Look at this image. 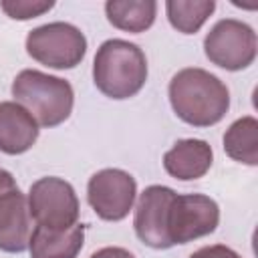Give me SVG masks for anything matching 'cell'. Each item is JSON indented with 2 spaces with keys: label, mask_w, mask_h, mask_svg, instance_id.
Listing matches in <instances>:
<instances>
[{
  "label": "cell",
  "mask_w": 258,
  "mask_h": 258,
  "mask_svg": "<svg viewBox=\"0 0 258 258\" xmlns=\"http://www.w3.org/2000/svg\"><path fill=\"white\" fill-rule=\"evenodd\" d=\"M167 93L173 113L194 127H212L230 109V91L224 81L200 67L177 71L169 81Z\"/></svg>",
  "instance_id": "obj_1"
},
{
  "label": "cell",
  "mask_w": 258,
  "mask_h": 258,
  "mask_svg": "<svg viewBox=\"0 0 258 258\" xmlns=\"http://www.w3.org/2000/svg\"><path fill=\"white\" fill-rule=\"evenodd\" d=\"M95 87L109 99L121 101L135 97L147 81L145 52L129 40H105L93 58Z\"/></svg>",
  "instance_id": "obj_2"
},
{
  "label": "cell",
  "mask_w": 258,
  "mask_h": 258,
  "mask_svg": "<svg viewBox=\"0 0 258 258\" xmlns=\"http://www.w3.org/2000/svg\"><path fill=\"white\" fill-rule=\"evenodd\" d=\"M12 97L40 127H56L64 123L75 105V91L67 79L36 69H24L14 77Z\"/></svg>",
  "instance_id": "obj_3"
},
{
  "label": "cell",
  "mask_w": 258,
  "mask_h": 258,
  "mask_svg": "<svg viewBox=\"0 0 258 258\" xmlns=\"http://www.w3.org/2000/svg\"><path fill=\"white\" fill-rule=\"evenodd\" d=\"M26 52L48 69H75L87 54V38L75 24L48 22L28 32Z\"/></svg>",
  "instance_id": "obj_4"
},
{
  "label": "cell",
  "mask_w": 258,
  "mask_h": 258,
  "mask_svg": "<svg viewBox=\"0 0 258 258\" xmlns=\"http://www.w3.org/2000/svg\"><path fill=\"white\" fill-rule=\"evenodd\" d=\"M28 212L36 226L62 232L79 224V198L62 177H40L28 189Z\"/></svg>",
  "instance_id": "obj_5"
},
{
  "label": "cell",
  "mask_w": 258,
  "mask_h": 258,
  "mask_svg": "<svg viewBox=\"0 0 258 258\" xmlns=\"http://www.w3.org/2000/svg\"><path fill=\"white\" fill-rule=\"evenodd\" d=\"M204 52L220 69L232 73L248 69L256 58V32L242 20L222 18L206 34Z\"/></svg>",
  "instance_id": "obj_6"
},
{
  "label": "cell",
  "mask_w": 258,
  "mask_h": 258,
  "mask_svg": "<svg viewBox=\"0 0 258 258\" xmlns=\"http://www.w3.org/2000/svg\"><path fill=\"white\" fill-rule=\"evenodd\" d=\"M220 224V206L204 194H175L167 214V236L171 246L212 234Z\"/></svg>",
  "instance_id": "obj_7"
},
{
  "label": "cell",
  "mask_w": 258,
  "mask_h": 258,
  "mask_svg": "<svg viewBox=\"0 0 258 258\" xmlns=\"http://www.w3.org/2000/svg\"><path fill=\"white\" fill-rule=\"evenodd\" d=\"M135 177L117 167H107L93 173L87 183L89 206L105 222H119L127 218L135 204Z\"/></svg>",
  "instance_id": "obj_8"
},
{
  "label": "cell",
  "mask_w": 258,
  "mask_h": 258,
  "mask_svg": "<svg viewBox=\"0 0 258 258\" xmlns=\"http://www.w3.org/2000/svg\"><path fill=\"white\" fill-rule=\"evenodd\" d=\"M32 218L26 196L8 169L0 167V250L18 254L28 248Z\"/></svg>",
  "instance_id": "obj_9"
},
{
  "label": "cell",
  "mask_w": 258,
  "mask_h": 258,
  "mask_svg": "<svg viewBox=\"0 0 258 258\" xmlns=\"http://www.w3.org/2000/svg\"><path fill=\"white\" fill-rule=\"evenodd\" d=\"M175 198V191L167 185H147L137 200L133 228L137 238L155 250L171 248L167 236V214Z\"/></svg>",
  "instance_id": "obj_10"
},
{
  "label": "cell",
  "mask_w": 258,
  "mask_h": 258,
  "mask_svg": "<svg viewBox=\"0 0 258 258\" xmlns=\"http://www.w3.org/2000/svg\"><path fill=\"white\" fill-rule=\"evenodd\" d=\"M36 119L16 101L0 103V151L6 155L26 153L38 139Z\"/></svg>",
  "instance_id": "obj_11"
},
{
  "label": "cell",
  "mask_w": 258,
  "mask_h": 258,
  "mask_svg": "<svg viewBox=\"0 0 258 258\" xmlns=\"http://www.w3.org/2000/svg\"><path fill=\"white\" fill-rule=\"evenodd\" d=\"M214 161L212 145L204 139H179L163 153V167L173 179L191 181L204 177Z\"/></svg>",
  "instance_id": "obj_12"
},
{
  "label": "cell",
  "mask_w": 258,
  "mask_h": 258,
  "mask_svg": "<svg viewBox=\"0 0 258 258\" xmlns=\"http://www.w3.org/2000/svg\"><path fill=\"white\" fill-rule=\"evenodd\" d=\"M85 242V226L75 224L69 230L52 232L36 226L28 240L30 258H77Z\"/></svg>",
  "instance_id": "obj_13"
},
{
  "label": "cell",
  "mask_w": 258,
  "mask_h": 258,
  "mask_svg": "<svg viewBox=\"0 0 258 258\" xmlns=\"http://www.w3.org/2000/svg\"><path fill=\"white\" fill-rule=\"evenodd\" d=\"M107 20L125 32H145L153 26L157 14L155 0H109L105 2Z\"/></svg>",
  "instance_id": "obj_14"
},
{
  "label": "cell",
  "mask_w": 258,
  "mask_h": 258,
  "mask_svg": "<svg viewBox=\"0 0 258 258\" xmlns=\"http://www.w3.org/2000/svg\"><path fill=\"white\" fill-rule=\"evenodd\" d=\"M224 151L234 161L258 165V121L252 115L236 119L224 133Z\"/></svg>",
  "instance_id": "obj_15"
},
{
  "label": "cell",
  "mask_w": 258,
  "mask_h": 258,
  "mask_svg": "<svg viewBox=\"0 0 258 258\" xmlns=\"http://www.w3.org/2000/svg\"><path fill=\"white\" fill-rule=\"evenodd\" d=\"M214 0H167L165 12L169 24L181 34H196L214 14Z\"/></svg>",
  "instance_id": "obj_16"
},
{
  "label": "cell",
  "mask_w": 258,
  "mask_h": 258,
  "mask_svg": "<svg viewBox=\"0 0 258 258\" xmlns=\"http://www.w3.org/2000/svg\"><path fill=\"white\" fill-rule=\"evenodd\" d=\"M54 6L52 0H2L0 8L12 20H30L42 16Z\"/></svg>",
  "instance_id": "obj_17"
},
{
  "label": "cell",
  "mask_w": 258,
  "mask_h": 258,
  "mask_svg": "<svg viewBox=\"0 0 258 258\" xmlns=\"http://www.w3.org/2000/svg\"><path fill=\"white\" fill-rule=\"evenodd\" d=\"M189 258H242V256L224 244H212L196 250L194 254H189Z\"/></svg>",
  "instance_id": "obj_18"
},
{
  "label": "cell",
  "mask_w": 258,
  "mask_h": 258,
  "mask_svg": "<svg viewBox=\"0 0 258 258\" xmlns=\"http://www.w3.org/2000/svg\"><path fill=\"white\" fill-rule=\"evenodd\" d=\"M89 258H135V256L121 246H105V248L93 252Z\"/></svg>",
  "instance_id": "obj_19"
}]
</instances>
